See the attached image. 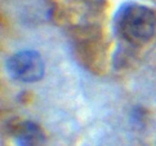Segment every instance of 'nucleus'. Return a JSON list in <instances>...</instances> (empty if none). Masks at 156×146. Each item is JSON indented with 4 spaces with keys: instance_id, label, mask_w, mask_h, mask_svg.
<instances>
[{
    "instance_id": "f257e3e1",
    "label": "nucleus",
    "mask_w": 156,
    "mask_h": 146,
    "mask_svg": "<svg viewBox=\"0 0 156 146\" xmlns=\"http://www.w3.org/2000/svg\"><path fill=\"white\" fill-rule=\"evenodd\" d=\"M115 22L120 35L137 46L150 42L156 30V14L154 10L137 3L122 4L118 10Z\"/></svg>"
},
{
    "instance_id": "f03ea898",
    "label": "nucleus",
    "mask_w": 156,
    "mask_h": 146,
    "mask_svg": "<svg viewBox=\"0 0 156 146\" xmlns=\"http://www.w3.org/2000/svg\"><path fill=\"white\" fill-rule=\"evenodd\" d=\"M7 71L14 80L22 83H35L43 79L45 65L40 53L25 49L12 54L7 61Z\"/></svg>"
},
{
    "instance_id": "7ed1b4c3",
    "label": "nucleus",
    "mask_w": 156,
    "mask_h": 146,
    "mask_svg": "<svg viewBox=\"0 0 156 146\" xmlns=\"http://www.w3.org/2000/svg\"><path fill=\"white\" fill-rule=\"evenodd\" d=\"M16 140L18 146H44L47 142L41 127L31 120H26L18 126Z\"/></svg>"
}]
</instances>
